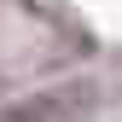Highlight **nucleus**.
Listing matches in <instances>:
<instances>
[]
</instances>
